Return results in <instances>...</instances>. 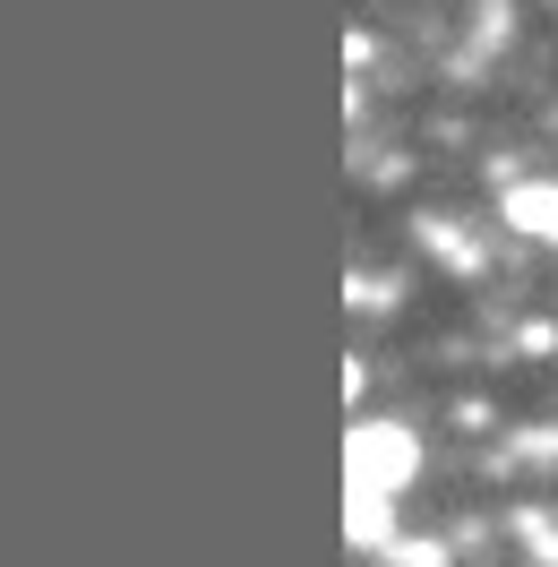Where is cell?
Returning <instances> with one entry per match:
<instances>
[{"label": "cell", "instance_id": "6da1fadb", "mask_svg": "<svg viewBox=\"0 0 558 567\" xmlns=\"http://www.w3.org/2000/svg\"><path fill=\"white\" fill-rule=\"evenodd\" d=\"M413 473H421V439H413L404 422H361V430L344 439V491L395 498Z\"/></svg>", "mask_w": 558, "mask_h": 567}, {"label": "cell", "instance_id": "7a4b0ae2", "mask_svg": "<svg viewBox=\"0 0 558 567\" xmlns=\"http://www.w3.org/2000/svg\"><path fill=\"white\" fill-rule=\"evenodd\" d=\"M507 224H516V233H533V241H558V189H550V181L507 189Z\"/></svg>", "mask_w": 558, "mask_h": 567}, {"label": "cell", "instance_id": "3957f363", "mask_svg": "<svg viewBox=\"0 0 558 567\" xmlns=\"http://www.w3.org/2000/svg\"><path fill=\"white\" fill-rule=\"evenodd\" d=\"M386 525H395V516H386V498H379V491H352V516H344L352 550H370V542H386Z\"/></svg>", "mask_w": 558, "mask_h": 567}, {"label": "cell", "instance_id": "277c9868", "mask_svg": "<svg viewBox=\"0 0 558 567\" xmlns=\"http://www.w3.org/2000/svg\"><path fill=\"white\" fill-rule=\"evenodd\" d=\"M421 233H430V249H438V258H447V267H482V249L464 241V233H455V224H421Z\"/></svg>", "mask_w": 558, "mask_h": 567}]
</instances>
